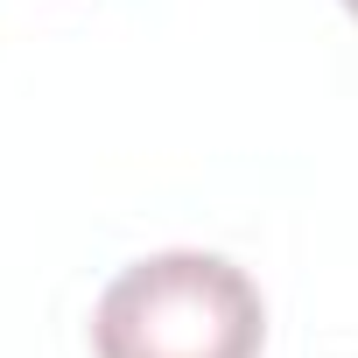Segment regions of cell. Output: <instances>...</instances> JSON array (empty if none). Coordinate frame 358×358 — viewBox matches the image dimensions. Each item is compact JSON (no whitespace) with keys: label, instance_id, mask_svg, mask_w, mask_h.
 Returning a JSON list of instances; mask_svg holds the SVG:
<instances>
[{"label":"cell","instance_id":"2","mask_svg":"<svg viewBox=\"0 0 358 358\" xmlns=\"http://www.w3.org/2000/svg\"><path fill=\"white\" fill-rule=\"evenodd\" d=\"M344 15H351V22H358V0H344Z\"/></svg>","mask_w":358,"mask_h":358},{"label":"cell","instance_id":"1","mask_svg":"<svg viewBox=\"0 0 358 358\" xmlns=\"http://www.w3.org/2000/svg\"><path fill=\"white\" fill-rule=\"evenodd\" d=\"M99 358H260L267 302L218 253H148L92 316Z\"/></svg>","mask_w":358,"mask_h":358}]
</instances>
